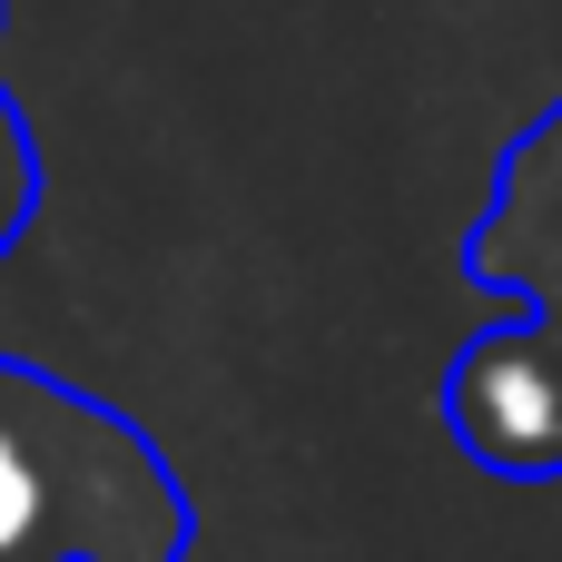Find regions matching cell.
Segmentation results:
<instances>
[{"label": "cell", "instance_id": "6da1fadb", "mask_svg": "<svg viewBox=\"0 0 562 562\" xmlns=\"http://www.w3.org/2000/svg\"><path fill=\"white\" fill-rule=\"evenodd\" d=\"M464 267L514 316L445 366V425L484 474L562 484V99L504 138Z\"/></svg>", "mask_w": 562, "mask_h": 562}, {"label": "cell", "instance_id": "7a4b0ae2", "mask_svg": "<svg viewBox=\"0 0 562 562\" xmlns=\"http://www.w3.org/2000/svg\"><path fill=\"white\" fill-rule=\"evenodd\" d=\"M0 562H188L168 454L20 356H0Z\"/></svg>", "mask_w": 562, "mask_h": 562}, {"label": "cell", "instance_id": "3957f363", "mask_svg": "<svg viewBox=\"0 0 562 562\" xmlns=\"http://www.w3.org/2000/svg\"><path fill=\"white\" fill-rule=\"evenodd\" d=\"M30 198H40V158H30V128H20V109H10V89H0V257L20 247Z\"/></svg>", "mask_w": 562, "mask_h": 562}]
</instances>
